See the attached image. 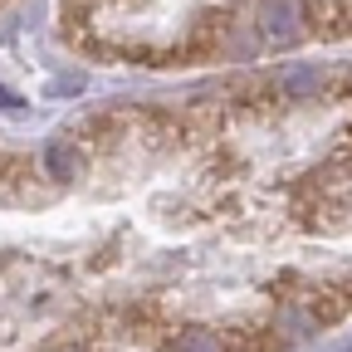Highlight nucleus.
<instances>
[{
    "label": "nucleus",
    "instance_id": "obj_1",
    "mask_svg": "<svg viewBox=\"0 0 352 352\" xmlns=\"http://www.w3.org/2000/svg\"><path fill=\"white\" fill-rule=\"evenodd\" d=\"M74 50L147 74L235 69L352 39V0H59Z\"/></svg>",
    "mask_w": 352,
    "mask_h": 352
}]
</instances>
